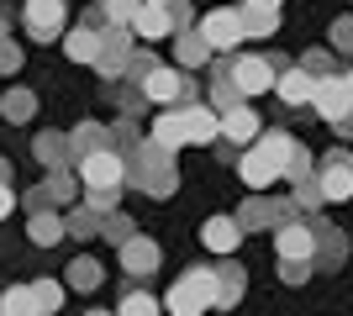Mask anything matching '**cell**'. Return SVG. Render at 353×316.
I'll return each mask as SVG.
<instances>
[{
    "instance_id": "6da1fadb",
    "label": "cell",
    "mask_w": 353,
    "mask_h": 316,
    "mask_svg": "<svg viewBox=\"0 0 353 316\" xmlns=\"http://www.w3.org/2000/svg\"><path fill=\"white\" fill-rule=\"evenodd\" d=\"M127 185H137L143 196L153 200H169L179 190V169H174V153L159 148L153 137H143L132 153H127Z\"/></svg>"
},
{
    "instance_id": "7a4b0ae2",
    "label": "cell",
    "mask_w": 353,
    "mask_h": 316,
    "mask_svg": "<svg viewBox=\"0 0 353 316\" xmlns=\"http://www.w3.org/2000/svg\"><path fill=\"white\" fill-rule=\"evenodd\" d=\"M163 306H169V316H206V311H216V269H211V264L185 269L174 285H169Z\"/></svg>"
},
{
    "instance_id": "3957f363",
    "label": "cell",
    "mask_w": 353,
    "mask_h": 316,
    "mask_svg": "<svg viewBox=\"0 0 353 316\" xmlns=\"http://www.w3.org/2000/svg\"><path fill=\"white\" fill-rule=\"evenodd\" d=\"M201 37L211 43V53H237V43L248 37V21H243V6H216V11H206L201 21Z\"/></svg>"
},
{
    "instance_id": "277c9868",
    "label": "cell",
    "mask_w": 353,
    "mask_h": 316,
    "mask_svg": "<svg viewBox=\"0 0 353 316\" xmlns=\"http://www.w3.org/2000/svg\"><path fill=\"white\" fill-rule=\"evenodd\" d=\"M79 185L85 190H121L127 185V153L117 148H101V153H90V158H79Z\"/></svg>"
},
{
    "instance_id": "5b68a950",
    "label": "cell",
    "mask_w": 353,
    "mask_h": 316,
    "mask_svg": "<svg viewBox=\"0 0 353 316\" xmlns=\"http://www.w3.org/2000/svg\"><path fill=\"white\" fill-rule=\"evenodd\" d=\"M21 21L37 43H59L63 32H69V6L63 0H27L21 6Z\"/></svg>"
},
{
    "instance_id": "8992f818",
    "label": "cell",
    "mask_w": 353,
    "mask_h": 316,
    "mask_svg": "<svg viewBox=\"0 0 353 316\" xmlns=\"http://www.w3.org/2000/svg\"><path fill=\"white\" fill-rule=\"evenodd\" d=\"M316 180H322V196L338 206V200H353V153L348 148H332L316 164Z\"/></svg>"
},
{
    "instance_id": "52a82bcc",
    "label": "cell",
    "mask_w": 353,
    "mask_h": 316,
    "mask_svg": "<svg viewBox=\"0 0 353 316\" xmlns=\"http://www.w3.org/2000/svg\"><path fill=\"white\" fill-rule=\"evenodd\" d=\"M221 69L237 79V90L248 95V101H253V95H264V90H274V79H280V74H274V63L253 59V53H243V59H221Z\"/></svg>"
},
{
    "instance_id": "ba28073f",
    "label": "cell",
    "mask_w": 353,
    "mask_h": 316,
    "mask_svg": "<svg viewBox=\"0 0 353 316\" xmlns=\"http://www.w3.org/2000/svg\"><path fill=\"white\" fill-rule=\"evenodd\" d=\"M185 79H190V74H185L179 63H153L137 90L148 95V105H179V101H185Z\"/></svg>"
},
{
    "instance_id": "9c48e42d",
    "label": "cell",
    "mask_w": 353,
    "mask_h": 316,
    "mask_svg": "<svg viewBox=\"0 0 353 316\" xmlns=\"http://www.w3.org/2000/svg\"><path fill=\"white\" fill-rule=\"evenodd\" d=\"M274 248H280V258H316V227L306 216H285L274 227Z\"/></svg>"
},
{
    "instance_id": "30bf717a",
    "label": "cell",
    "mask_w": 353,
    "mask_h": 316,
    "mask_svg": "<svg viewBox=\"0 0 353 316\" xmlns=\"http://www.w3.org/2000/svg\"><path fill=\"white\" fill-rule=\"evenodd\" d=\"M311 105H316V116L332 127L338 116H348L353 111V90H348V79L343 74H327V79H316V95H311Z\"/></svg>"
},
{
    "instance_id": "8fae6325",
    "label": "cell",
    "mask_w": 353,
    "mask_h": 316,
    "mask_svg": "<svg viewBox=\"0 0 353 316\" xmlns=\"http://www.w3.org/2000/svg\"><path fill=\"white\" fill-rule=\"evenodd\" d=\"M132 37H137L132 27H105V37H101V59H95V69H101L105 79H117L121 69H127V59H132Z\"/></svg>"
},
{
    "instance_id": "7c38bea8",
    "label": "cell",
    "mask_w": 353,
    "mask_h": 316,
    "mask_svg": "<svg viewBox=\"0 0 353 316\" xmlns=\"http://www.w3.org/2000/svg\"><path fill=\"white\" fill-rule=\"evenodd\" d=\"M179 111H185V137H190L195 148H206V143L221 137V111L211 101H190V105H179Z\"/></svg>"
},
{
    "instance_id": "4fadbf2b",
    "label": "cell",
    "mask_w": 353,
    "mask_h": 316,
    "mask_svg": "<svg viewBox=\"0 0 353 316\" xmlns=\"http://www.w3.org/2000/svg\"><path fill=\"white\" fill-rule=\"evenodd\" d=\"M259 132H264V121H259V111H253L248 101L232 105V111H221V137H227V143L253 148V143H259Z\"/></svg>"
},
{
    "instance_id": "5bb4252c",
    "label": "cell",
    "mask_w": 353,
    "mask_h": 316,
    "mask_svg": "<svg viewBox=\"0 0 353 316\" xmlns=\"http://www.w3.org/2000/svg\"><path fill=\"white\" fill-rule=\"evenodd\" d=\"M101 37H105V27L85 16L79 27H69V32H63V53H69L74 63H95V59H101Z\"/></svg>"
},
{
    "instance_id": "9a60e30c",
    "label": "cell",
    "mask_w": 353,
    "mask_h": 316,
    "mask_svg": "<svg viewBox=\"0 0 353 316\" xmlns=\"http://www.w3.org/2000/svg\"><path fill=\"white\" fill-rule=\"evenodd\" d=\"M117 253H121V274H132V280H148V274L159 269V258H163L153 238H127Z\"/></svg>"
},
{
    "instance_id": "2e32d148",
    "label": "cell",
    "mask_w": 353,
    "mask_h": 316,
    "mask_svg": "<svg viewBox=\"0 0 353 316\" xmlns=\"http://www.w3.org/2000/svg\"><path fill=\"white\" fill-rule=\"evenodd\" d=\"M148 137H153V143H159V148H185V143H190V137H185V111H179V105H159V116L148 121Z\"/></svg>"
},
{
    "instance_id": "e0dca14e",
    "label": "cell",
    "mask_w": 353,
    "mask_h": 316,
    "mask_svg": "<svg viewBox=\"0 0 353 316\" xmlns=\"http://www.w3.org/2000/svg\"><path fill=\"white\" fill-rule=\"evenodd\" d=\"M237 174H243V185H248V190H269L274 180H285L280 164H274L269 153H259V148H243V158H237Z\"/></svg>"
},
{
    "instance_id": "ac0fdd59",
    "label": "cell",
    "mask_w": 353,
    "mask_h": 316,
    "mask_svg": "<svg viewBox=\"0 0 353 316\" xmlns=\"http://www.w3.org/2000/svg\"><path fill=\"white\" fill-rule=\"evenodd\" d=\"M201 242H206L216 258L237 253V242H243V222H237V216H211V222L201 227Z\"/></svg>"
},
{
    "instance_id": "d6986e66",
    "label": "cell",
    "mask_w": 353,
    "mask_h": 316,
    "mask_svg": "<svg viewBox=\"0 0 353 316\" xmlns=\"http://www.w3.org/2000/svg\"><path fill=\"white\" fill-rule=\"evenodd\" d=\"M132 32L143 37V43H163V37H174V16H169V6H137L132 16Z\"/></svg>"
},
{
    "instance_id": "ffe728a7",
    "label": "cell",
    "mask_w": 353,
    "mask_h": 316,
    "mask_svg": "<svg viewBox=\"0 0 353 316\" xmlns=\"http://www.w3.org/2000/svg\"><path fill=\"white\" fill-rule=\"evenodd\" d=\"M243 290H248V274H243V264L227 253V258L216 264V311L237 306V301H243Z\"/></svg>"
},
{
    "instance_id": "44dd1931",
    "label": "cell",
    "mask_w": 353,
    "mask_h": 316,
    "mask_svg": "<svg viewBox=\"0 0 353 316\" xmlns=\"http://www.w3.org/2000/svg\"><path fill=\"white\" fill-rule=\"evenodd\" d=\"M274 95H280L285 105H311V95H316V74H306V69L295 63V69H285V74L274 79Z\"/></svg>"
},
{
    "instance_id": "7402d4cb",
    "label": "cell",
    "mask_w": 353,
    "mask_h": 316,
    "mask_svg": "<svg viewBox=\"0 0 353 316\" xmlns=\"http://www.w3.org/2000/svg\"><path fill=\"white\" fill-rule=\"evenodd\" d=\"M311 227H316V269H343L348 238H343L338 227H327V222H311Z\"/></svg>"
},
{
    "instance_id": "603a6c76",
    "label": "cell",
    "mask_w": 353,
    "mask_h": 316,
    "mask_svg": "<svg viewBox=\"0 0 353 316\" xmlns=\"http://www.w3.org/2000/svg\"><path fill=\"white\" fill-rule=\"evenodd\" d=\"M32 153H37V164H43V169H63V164H74L69 132H37V143H32Z\"/></svg>"
},
{
    "instance_id": "cb8c5ba5",
    "label": "cell",
    "mask_w": 353,
    "mask_h": 316,
    "mask_svg": "<svg viewBox=\"0 0 353 316\" xmlns=\"http://www.w3.org/2000/svg\"><path fill=\"white\" fill-rule=\"evenodd\" d=\"M69 148H74V164L90 158V153H101V148H111V127H101V121H79V127L69 132Z\"/></svg>"
},
{
    "instance_id": "d4e9b609",
    "label": "cell",
    "mask_w": 353,
    "mask_h": 316,
    "mask_svg": "<svg viewBox=\"0 0 353 316\" xmlns=\"http://www.w3.org/2000/svg\"><path fill=\"white\" fill-rule=\"evenodd\" d=\"M27 238L37 242V248H53V242H63L69 232H63L59 211H32V216H27Z\"/></svg>"
},
{
    "instance_id": "484cf974",
    "label": "cell",
    "mask_w": 353,
    "mask_h": 316,
    "mask_svg": "<svg viewBox=\"0 0 353 316\" xmlns=\"http://www.w3.org/2000/svg\"><path fill=\"white\" fill-rule=\"evenodd\" d=\"M174 59H179V69H201V63L211 59V43L201 37V27L174 32Z\"/></svg>"
},
{
    "instance_id": "4316f807",
    "label": "cell",
    "mask_w": 353,
    "mask_h": 316,
    "mask_svg": "<svg viewBox=\"0 0 353 316\" xmlns=\"http://www.w3.org/2000/svg\"><path fill=\"white\" fill-rule=\"evenodd\" d=\"M0 116L11 121V127H21V121L37 116V95L27 90V85H11V90L0 95Z\"/></svg>"
},
{
    "instance_id": "83f0119b",
    "label": "cell",
    "mask_w": 353,
    "mask_h": 316,
    "mask_svg": "<svg viewBox=\"0 0 353 316\" xmlns=\"http://www.w3.org/2000/svg\"><path fill=\"white\" fill-rule=\"evenodd\" d=\"M63 285H69V290H79V295L101 290V264H95L90 253H79V258L69 264V269H63Z\"/></svg>"
},
{
    "instance_id": "f1b7e54d",
    "label": "cell",
    "mask_w": 353,
    "mask_h": 316,
    "mask_svg": "<svg viewBox=\"0 0 353 316\" xmlns=\"http://www.w3.org/2000/svg\"><path fill=\"white\" fill-rule=\"evenodd\" d=\"M206 101L216 105V111H232V105H243V101H248V95L237 90V79H232V74H227V69H221V63H216V79H211V85H206Z\"/></svg>"
},
{
    "instance_id": "f546056e",
    "label": "cell",
    "mask_w": 353,
    "mask_h": 316,
    "mask_svg": "<svg viewBox=\"0 0 353 316\" xmlns=\"http://www.w3.org/2000/svg\"><path fill=\"white\" fill-rule=\"evenodd\" d=\"M63 232L79 238V242H90L95 232H101V211H95V206H74L69 216H63Z\"/></svg>"
},
{
    "instance_id": "4dcf8cb0",
    "label": "cell",
    "mask_w": 353,
    "mask_h": 316,
    "mask_svg": "<svg viewBox=\"0 0 353 316\" xmlns=\"http://www.w3.org/2000/svg\"><path fill=\"white\" fill-rule=\"evenodd\" d=\"M0 316H43L32 285H11V290H6V295H0Z\"/></svg>"
},
{
    "instance_id": "1f68e13d",
    "label": "cell",
    "mask_w": 353,
    "mask_h": 316,
    "mask_svg": "<svg viewBox=\"0 0 353 316\" xmlns=\"http://www.w3.org/2000/svg\"><path fill=\"white\" fill-rule=\"evenodd\" d=\"M32 295H37V311L53 316V311H63V295H69V285H63V280H37V285H32Z\"/></svg>"
},
{
    "instance_id": "d6a6232c",
    "label": "cell",
    "mask_w": 353,
    "mask_h": 316,
    "mask_svg": "<svg viewBox=\"0 0 353 316\" xmlns=\"http://www.w3.org/2000/svg\"><path fill=\"white\" fill-rule=\"evenodd\" d=\"M143 0H95V11H101L105 27H132V16Z\"/></svg>"
},
{
    "instance_id": "836d02e7",
    "label": "cell",
    "mask_w": 353,
    "mask_h": 316,
    "mask_svg": "<svg viewBox=\"0 0 353 316\" xmlns=\"http://www.w3.org/2000/svg\"><path fill=\"white\" fill-rule=\"evenodd\" d=\"M101 238H105V242H117V248H121L127 238H137L132 216H127V211H105V216H101Z\"/></svg>"
},
{
    "instance_id": "e575fe53",
    "label": "cell",
    "mask_w": 353,
    "mask_h": 316,
    "mask_svg": "<svg viewBox=\"0 0 353 316\" xmlns=\"http://www.w3.org/2000/svg\"><path fill=\"white\" fill-rule=\"evenodd\" d=\"M316 206H327L322 180H316V174H311V180H295V211H301V216H311Z\"/></svg>"
},
{
    "instance_id": "d590c367",
    "label": "cell",
    "mask_w": 353,
    "mask_h": 316,
    "mask_svg": "<svg viewBox=\"0 0 353 316\" xmlns=\"http://www.w3.org/2000/svg\"><path fill=\"white\" fill-rule=\"evenodd\" d=\"M243 21H248V37H274V32H280V11H253V6H243Z\"/></svg>"
},
{
    "instance_id": "8d00e7d4",
    "label": "cell",
    "mask_w": 353,
    "mask_h": 316,
    "mask_svg": "<svg viewBox=\"0 0 353 316\" xmlns=\"http://www.w3.org/2000/svg\"><path fill=\"white\" fill-rule=\"evenodd\" d=\"M117 316H159V301L148 295V290H127L117 306Z\"/></svg>"
},
{
    "instance_id": "74e56055",
    "label": "cell",
    "mask_w": 353,
    "mask_h": 316,
    "mask_svg": "<svg viewBox=\"0 0 353 316\" xmlns=\"http://www.w3.org/2000/svg\"><path fill=\"white\" fill-rule=\"evenodd\" d=\"M48 190H53V200H59V206H69V200L79 196V185H74L69 164H63V169H48Z\"/></svg>"
},
{
    "instance_id": "f35d334b",
    "label": "cell",
    "mask_w": 353,
    "mask_h": 316,
    "mask_svg": "<svg viewBox=\"0 0 353 316\" xmlns=\"http://www.w3.org/2000/svg\"><path fill=\"white\" fill-rule=\"evenodd\" d=\"M311 174H316V169H311V153H306V143H295L290 148V158H285V180H311Z\"/></svg>"
},
{
    "instance_id": "ab89813d",
    "label": "cell",
    "mask_w": 353,
    "mask_h": 316,
    "mask_svg": "<svg viewBox=\"0 0 353 316\" xmlns=\"http://www.w3.org/2000/svg\"><path fill=\"white\" fill-rule=\"evenodd\" d=\"M301 69H306V74H316V79L338 74V69H332V48H311V53H301Z\"/></svg>"
},
{
    "instance_id": "60d3db41",
    "label": "cell",
    "mask_w": 353,
    "mask_h": 316,
    "mask_svg": "<svg viewBox=\"0 0 353 316\" xmlns=\"http://www.w3.org/2000/svg\"><path fill=\"white\" fill-rule=\"evenodd\" d=\"M143 137H137V127H132V116H121V121H111V148L117 153H132Z\"/></svg>"
},
{
    "instance_id": "b9f144b4",
    "label": "cell",
    "mask_w": 353,
    "mask_h": 316,
    "mask_svg": "<svg viewBox=\"0 0 353 316\" xmlns=\"http://www.w3.org/2000/svg\"><path fill=\"white\" fill-rule=\"evenodd\" d=\"M153 63H159V59H153L148 48H132V59H127V69H121V79H132V85H143Z\"/></svg>"
},
{
    "instance_id": "7bdbcfd3",
    "label": "cell",
    "mask_w": 353,
    "mask_h": 316,
    "mask_svg": "<svg viewBox=\"0 0 353 316\" xmlns=\"http://www.w3.org/2000/svg\"><path fill=\"white\" fill-rule=\"evenodd\" d=\"M311 269H316V258H280V280L285 285H306Z\"/></svg>"
},
{
    "instance_id": "ee69618b",
    "label": "cell",
    "mask_w": 353,
    "mask_h": 316,
    "mask_svg": "<svg viewBox=\"0 0 353 316\" xmlns=\"http://www.w3.org/2000/svg\"><path fill=\"white\" fill-rule=\"evenodd\" d=\"M332 53H353V16L332 21Z\"/></svg>"
},
{
    "instance_id": "f6af8a7d",
    "label": "cell",
    "mask_w": 353,
    "mask_h": 316,
    "mask_svg": "<svg viewBox=\"0 0 353 316\" xmlns=\"http://www.w3.org/2000/svg\"><path fill=\"white\" fill-rule=\"evenodd\" d=\"M169 16H174V32H190L201 16L190 11V0H169Z\"/></svg>"
},
{
    "instance_id": "bcb514c9",
    "label": "cell",
    "mask_w": 353,
    "mask_h": 316,
    "mask_svg": "<svg viewBox=\"0 0 353 316\" xmlns=\"http://www.w3.org/2000/svg\"><path fill=\"white\" fill-rule=\"evenodd\" d=\"M117 200H121V190H85V206H95L105 216V211H117Z\"/></svg>"
},
{
    "instance_id": "7dc6e473",
    "label": "cell",
    "mask_w": 353,
    "mask_h": 316,
    "mask_svg": "<svg viewBox=\"0 0 353 316\" xmlns=\"http://www.w3.org/2000/svg\"><path fill=\"white\" fill-rule=\"evenodd\" d=\"M53 206H59V200H53L48 185H32V190H27V211H53Z\"/></svg>"
},
{
    "instance_id": "c3c4849f",
    "label": "cell",
    "mask_w": 353,
    "mask_h": 316,
    "mask_svg": "<svg viewBox=\"0 0 353 316\" xmlns=\"http://www.w3.org/2000/svg\"><path fill=\"white\" fill-rule=\"evenodd\" d=\"M16 69H21V48L6 37V43H0V74H16Z\"/></svg>"
},
{
    "instance_id": "681fc988",
    "label": "cell",
    "mask_w": 353,
    "mask_h": 316,
    "mask_svg": "<svg viewBox=\"0 0 353 316\" xmlns=\"http://www.w3.org/2000/svg\"><path fill=\"white\" fill-rule=\"evenodd\" d=\"M11 211H16V196H11V185H0V222H6Z\"/></svg>"
},
{
    "instance_id": "f907efd6",
    "label": "cell",
    "mask_w": 353,
    "mask_h": 316,
    "mask_svg": "<svg viewBox=\"0 0 353 316\" xmlns=\"http://www.w3.org/2000/svg\"><path fill=\"white\" fill-rule=\"evenodd\" d=\"M332 132H338V137H353V111H348V116H338V121H332Z\"/></svg>"
},
{
    "instance_id": "816d5d0a",
    "label": "cell",
    "mask_w": 353,
    "mask_h": 316,
    "mask_svg": "<svg viewBox=\"0 0 353 316\" xmlns=\"http://www.w3.org/2000/svg\"><path fill=\"white\" fill-rule=\"evenodd\" d=\"M243 6H253V11H280L285 0H243Z\"/></svg>"
},
{
    "instance_id": "f5cc1de1",
    "label": "cell",
    "mask_w": 353,
    "mask_h": 316,
    "mask_svg": "<svg viewBox=\"0 0 353 316\" xmlns=\"http://www.w3.org/2000/svg\"><path fill=\"white\" fill-rule=\"evenodd\" d=\"M0 185H11V158L0 153Z\"/></svg>"
},
{
    "instance_id": "db71d44e",
    "label": "cell",
    "mask_w": 353,
    "mask_h": 316,
    "mask_svg": "<svg viewBox=\"0 0 353 316\" xmlns=\"http://www.w3.org/2000/svg\"><path fill=\"white\" fill-rule=\"evenodd\" d=\"M6 37H11V32H6V16H0V43H6Z\"/></svg>"
},
{
    "instance_id": "11a10c76",
    "label": "cell",
    "mask_w": 353,
    "mask_h": 316,
    "mask_svg": "<svg viewBox=\"0 0 353 316\" xmlns=\"http://www.w3.org/2000/svg\"><path fill=\"white\" fill-rule=\"evenodd\" d=\"M343 79H348V90H353V69H348V74H343Z\"/></svg>"
},
{
    "instance_id": "9f6ffc18",
    "label": "cell",
    "mask_w": 353,
    "mask_h": 316,
    "mask_svg": "<svg viewBox=\"0 0 353 316\" xmlns=\"http://www.w3.org/2000/svg\"><path fill=\"white\" fill-rule=\"evenodd\" d=\"M90 316H117V311H90Z\"/></svg>"
},
{
    "instance_id": "6f0895ef",
    "label": "cell",
    "mask_w": 353,
    "mask_h": 316,
    "mask_svg": "<svg viewBox=\"0 0 353 316\" xmlns=\"http://www.w3.org/2000/svg\"><path fill=\"white\" fill-rule=\"evenodd\" d=\"M148 6H169V0H148Z\"/></svg>"
},
{
    "instance_id": "680465c9",
    "label": "cell",
    "mask_w": 353,
    "mask_h": 316,
    "mask_svg": "<svg viewBox=\"0 0 353 316\" xmlns=\"http://www.w3.org/2000/svg\"><path fill=\"white\" fill-rule=\"evenodd\" d=\"M206 316H227V311H206Z\"/></svg>"
}]
</instances>
